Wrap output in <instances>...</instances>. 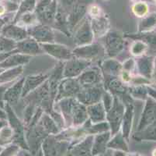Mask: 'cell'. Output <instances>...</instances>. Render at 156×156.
<instances>
[{
	"instance_id": "13",
	"label": "cell",
	"mask_w": 156,
	"mask_h": 156,
	"mask_svg": "<svg viewBox=\"0 0 156 156\" xmlns=\"http://www.w3.org/2000/svg\"><path fill=\"white\" fill-rule=\"evenodd\" d=\"M154 57L142 55L139 57L138 60H136V69H137L139 74L141 77L151 81V74L154 67Z\"/></svg>"
},
{
	"instance_id": "30",
	"label": "cell",
	"mask_w": 156,
	"mask_h": 156,
	"mask_svg": "<svg viewBox=\"0 0 156 156\" xmlns=\"http://www.w3.org/2000/svg\"><path fill=\"white\" fill-rule=\"evenodd\" d=\"M103 107H104L106 112L109 111L110 108L113 106V98H112V95L109 92H104V94H103Z\"/></svg>"
},
{
	"instance_id": "37",
	"label": "cell",
	"mask_w": 156,
	"mask_h": 156,
	"mask_svg": "<svg viewBox=\"0 0 156 156\" xmlns=\"http://www.w3.org/2000/svg\"><path fill=\"white\" fill-rule=\"evenodd\" d=\"M113 156H125V154H124V151H117L114 154H113Z\"/></svg>"
},
{
	"instance_id": "41",
	"label": "cell",
	"mask_w": 156,
	"mask_h": 156,
	"mask_svg": "<svg viewBox=\"0 0 156 156\" xmlns=\"http://www.w3.org/2000/svg\"><path fill=\"white\" fill-rule=\"evenodd\" d=\"M150 85H151L152 88H154V89H156V84H150Z\"/></svg>"
},
{
	"instance_id": "43",
	"label": "cell",
	"mask_w": 156,
	"mask_h": 156,
	"mask_svg": "<svg viewBox=\"0 0 156 156\" xmlns=\"http://www.w3.org/2000/svg\"><path fill=\"white\" fill-rule=\"evenodd\" d=\"M1 150H2V148H0V151H1Z\"/></svg>"
},
{
	"instance_id": "28",
	"label": "cell",
	"mask_w": 156,
	"mask_h": 156,
	"mask_svg": "<svg viewBox=\"0 0 156 156\" xmlns=\"http://www.w3.org/2000/svg\"><path fill=\"white\" fill-rule=\"evenodd\" d=\"M138 132L141 133L142 137L144 136V138L156 140V120L151 125L146 127L144 130L141 131H138Z\"/></svg>"
},
{
	"instance_id": "45",
	"label": "cell",
	"mask_w": 156,
	"mask_h": 156,
	"mask_svg": "<svg viewBox=\"0 0 156 156\" xmlns=\"http://www.w3.org/2000/svg\"><path fill=\"white\" fill-rule=\"evenodd\" d=\"M1 1H2V0H0V2H1Z\"/></svg>"
},
{
	"instance_id": "24",
	"label": "cell",
	"mask_w": 156,
	"mask_h": 156,
	"mask_svg": "<svg viewBox=\"0 0 156 156\" xmlns=\"http://www.w3.org/2000/svg\"><path fill=\"white\" fill-rule=\"evenodd\" d=\"M148 47L149 46L144 41L141 40H137L132 43L130 48V52L134 56L141 57L146 53Z\"/></svg>"
},
{
	"instance_id": "29",
	"label": "cell",
	"mask_w": 156,
	"mask_h": 156,
	"mask_svg": "<svg viewBox=\"0 0 156 156\" xmlns=\"http://www.w3.org/2000/svg\"><path fill=\"white\" fill-rule=\"evenodd\" d=\"M109 87L113 92L117 94H124L127 91V88L124 84L118 80H113L109 83Z\"/></svg>"
},
{
	"instance_id": "38",
	"label": "cell",
	"mask_w": 156,
	"mask_h": 156,
	"mask_svg": "<svg viewBox=\"0 0 156 156\" xmlns=\"http://www.w3.org/2000/svg\"><path fill=\"white\" fill-rule=\"evenodd\" d=\"M5 6L0 4V16L5 13Z\"/></svg>"
},
{
	"instance_id": "44",
	"label": "cell",
	"mask_w": 156,
	"mask_h": 156,
	"mask_svg": "<svg viewBox=\"0 0 156 156\" xmlns=\"http://www.w3.org/2000/svg\"><path fill=\"white\" fill-rule=\"evenodd\" d=\"M154 2H156V0H154Z\"/></svg>"
},
{
	"instance_id": "3",
	"label": "cell",
	"mask_w": 156,
	"mask_h": 156,
	"mask_svg": "<svg viewBox=\"0 0 156 156\" xmlns=\"http://www.w3.org/2000/svg\"><path fill=\"white\" fill-rule=\"evenodd\" d=\"M81 88L82 86L78 80H75V78H65L59 84L55 100L58 101L63 98H73L75 95H77Z\"/></svg>"
},
{
	"instance_id": "15",
	"label": "cell",
	"mask_w": 156,
	"mask_h": 156,
	"mask_svg": "<svg viewBox=\"0 0 156 156\" xmlns=\"http://www.w3.org/2000/svg\"><path fill=\"white\" fill-rule=\"evenodd\" d=\"M86 109H87L88 117H89L90 122L93 124H96L104 122L106 120V112L103 107V103L100 101L93 105H89Z\"/></svg>"
},
{
	"instance_id": "31",
	"label": "cell",
	"mask_w": 156,
	"mask_h": 156,
	"mask_svg": "<svg viewBox=\"0 0 156 156\" xmlns=\"http://www.w3.org/2000/svg\"><path fill=\"white\" fill-rule=\"evenodd\" d=\"M13 136V131L9 127H4L0 132V140L1 141H8Z\"/></svg>"
},
{
	"instance_id": "8",
	"label": "cell",
	"mask_w": 156,
	"mask_h": 156,
	"mask_svg": "<svg viewBox=\"0 0 156 156\" xmlns=\"http://www.w3.org/2000/svg\"><path fill=\"white\" fill-rule=\"evenodd\" d=\"M103 96V91L100 87H89L84 89L81 88L77 94V100L83 105H91L100 102V98Z\"/></svg>"
},
{
	"instance_id": "18",
	"label": "cell",
	"mask_w": 156,
	"mask_h": 156,
	"mask_svg": "<svg viewBox=\"0 0 156 156\" xmlns=\"http://www.w3.org/2000/svg\"><path fill=\"white\" fill-rule=\"evenodd\" d=\"M133 118H134V107L131 104H129L126 106L123 120H122V123H123V134L122 135L127 140L128 139L129 136H130Z\"/></svg>"
},
{
	"instance_id": "25",
	"label": "cell",
	"mask_w": 156,
	"mask_h": 156,
	"mask_svg": "<svg viewBox=\"0 0 156 156\" xmlns=\"http://www.w3.org/2000/svg\"><path fill=\"white\" fill-rule=\"evenodd\" d=\"M156 28V14L147 17L142 21L139 25V31L142 33H148Z\"/></svg>"
},
{
	"instance_id": "17",
	"label": "cell",
	"mask_w": 156,
	"mask_h": 156,
	"mask_svg": "<svg viewBox=\"0 0 156 156\" xmlns=\"http://www.w3.org/2000/svg\"><path fill=\"white\" fill-rule=\"evenodd\" d=\"M93 38L94 36L92 28L86 25H83L76 31V34H74V41L78 46L91 44Z\"/></svg>"
},
{
	"instance_id": "11",
	"label": "cell",
	"mask_w": 156,
	"mask_h": 156,
	"mask_svg": "<svg viewBox=\"0 0 156 156\" xmlns=\"http://www.w3.org/2000/svg\"><path fill=\"white\" fill-rule=\"evenodd\" d=\"M16 46H17L18 51L23 55H30V56L41 54L44 52L41 46L38 44L37 41L32 38H27L26 39L19 41Z\"/></svg>"
},
{
	"instance_id": "26",
	"label": "cell",
	"mask_w": 156,
	"mask_h": 156,
	"mask_svg": "<svg viewBox=\"0 0 156 156\" xmlns=\"http://www.w3.org/2000/svg\"><path fill=\"white\" fill-rule=\"evenodd\" d=\"M130 92L131 93V95L134 98L141 100L147 99V95H148L147 88L144 85L135 86L134 88L131 89V91H130Z\"/></svg>"
},
{
	"instance_id": "16",
	"label": "cell",
	"mask_w": 156,
	"mask_h": 156,
	"mask_svg": "<svg viewBox=\"0 0 156 156\" xmlns=\"http://www.w3.org/2000/svg\"><path fill=\"white\" fill-rule=\"evenodd\" d=\"M30 35L37 42L44 43H54L55 41V35L51 30L45 27H38L34 29L30 30Z\"/></svg>"
},
{
	"instance_id": "23",
	"label": "cell",
	"mask_w": 156,
	"mask_h": 156,
	"mask_svg": "<svg viewBox=\"0 0 156 156\" xmlns=\"http://www.w3.org/2000/svg\"><path fill=\"white\" fill-rule=\"evenodd\" d=\"M107 147L113 149L121 150V151H127V145L125 142V138L121 134H116L111 141H109Z\"/></svg>"
},
{
	"instance_id": "27",
	"label": "cell",
	"mask_w": 156,
	"mask_h": 156,
	"mask_svg": "<svg viewBox=\"0 0 156 156\" xmlns=\"http://www.w3.org/2000/svg\"><path fill=\"white\" fill-rule=\"evenodd\" d=\"M133 13L138 17H144L148 12V6L143 2H139L134 4L132 8Z\"/></svg>"
},
{
	"instance_id": "19",
	"label": "cell",
	"mask_w": 156,
	"mask_h": 156,
	"mask_svg": "<svg viewBox=\"0 0 156 156\" xmlns=\"http://www.w3.org/2000/svg\"><path fill=\"white\" fill-rule=\"evenodd\" d=\"M108 28L109 23L106 19H102L99 17L94 18V21H93L92 31L94 38H101L102 36L106 35Z\"/></svg>"
},
{
	"instance_id": "2",
	"label": "cell",
	"mask_w": 156,
	"mask_h": 156,
	"mask_svg": "<svg viewBox=\"0 0 156 156\" xmlns=\"http://www.w3.org/2000/svg\"><path fill=\"white\" fill-rule=\"evenodd\" d=\"M124 111H125V107L123 105V103L120 101L119 98H114L113 106L106 112L107 116H106L110 125L111 135H115L119 131Z\"/></svg>"
},
{
	"instance_id": "4",
	"label": "cell",
	"mask_w": 156,
	"mask_h": 156,
	"mask_svg": "<svg viewBox=\"0 0 156 156\" xmlns=\"http://www.w3.org/2000/svg\"><path fill=\"white\" fill-rule=\"evenodd\" d=\"M91 65V62L81 59L79 58H72L68 60L64 66L63 77L64 78H74L80 76V74L86 70Z\"/></svg>"
},
{
	"instance_id": "1",
	"label": "cell",
	"mask_w": 156,
	"mask_h": 156,
	"mask_svg": "<svg viewBox=\"0 0 156 156\" xmlns=\"http://www.w3.org/2000/svg\"><path fill=\"white\" fill-rule=\"evenodd\" d=\"M73 56L84 59L89 62L93 60H99L103 58L105 52L104 47L99 44H89V45L78 46L72 51Z\"/></svg>"
},
{
	"instance_id": "12",
	"label": "cell",
	"mask_w": 156,
	"mask_h": 156,
	"mask_svg": "<svg viewBox=\"0 0 156 156\" xmlns=\"http://www.w3.org/2000/svg\"><path fill=\"white\" fill-rule=\"evenodd\" d=\"M48 78V75L46 74H39V75L28 76L25 78L23 87L22 96L26 97L27 94H30L38 87L41 85Z\"/></svg>"
},
{
	"instance_id": "6",
	"label": "cell",
	"mask_w": 156,
	"mask_h": 156,
	"mask_svg": "<svg viewBox=\"0 0 156 156\" xmlns=\"http://www.w3.org/2000/svg\"><path fill=\"white\" fill-rule=\"evenodd\" d=\"M124 48V40L123 35L118 32H111L106 34L105 40V52L113 57L118 55Z\"/></svg>"
},
{
	"instance_id": "40",
	"label": "cell",
	"mask_w": 156,
	"mask_h": 156,
	"mask_svg": "<svg viewBox=\"0 0 156 156\" xmlns=\"http://www.w3.org/2000/svg\"><path fill=\"white\" fill-rule=\"evenodd\" d=\"M95 156H109V155H108V154H97V155H95Z\"/></svg>"
},
{
	"instance_id": "32",
	"label": "cell",
	"mask_w": 156,
	"mask_h": 156,
	"mask_svg": "<svg viewBox=\"0 0 156 156\" xmlns=\"http://www.w3.org/2000/svg\"><path fill=\"white\" fill-rule=\"evenodd\" d=\"M123 70L127 71V72L131 74L132 71L136 68V60L134 59H128L123 64L122 66Z\"/></svg>"
},
{
	"instance_id": "7",
	"label": "cell",
	"mask_w": 156,
	"mask_h": 156,
	"mask_svg": "<svg viewBox=\"0 0 156 156\" xmlns=\"http://www.w3.org/2000/svg\"><path fill=\"white\" fill-rule=\"evenodd\" d=\"M41 46L44 51L56 59L68 61L73 58L72 51L65 45L55 44V43H44L42 44Z\"/></svg>"
},
{
	"instance_id": "9",
	"label": "cell",
	"mask_w": 156,
	"mask_h": 156,
	"mask_svg": "<svg viewBox=\"0 0 156 156\" xmlns=\"http://www.w3.org/2000/svg\"><path fill=\"white\" fill-rule=\"evenodd\" d=\"M156 120V101L147 97L144 111L141 115V120L139 123L137 131H141L151 125Z\"/></svg>"
},
{
	"instance_id": "14",
	"label": "cell",
	"mask_w": 156,
	"mask_h": 156,
	"mask_svg": "<svg viewBox=\"0 0 156 156\" xmlns=\"http://www.w3.org/2000/svg\"><path fill=\"white\" fill-rule=\"evenodd\" d=\"M111 133L103 132L98 134L93 137V144H92V155L95 156L97 154H104L106 150L107 144L110 141Z\"/></svg>"
},
{
	"instance_id": "39",
	"label": "cell",
	"mask_w": 156,
	"mask_h": 156,
	"mask_svg": "<svg viewBox=\"0 0 156 156\" xmlns=\"http://www.w3.org/2000/svg\"><path fill=\"white\" fill-rule=\"evenodd\" d=\"M152 155L153 156H156V149H154L152 152Z\"/></svg>"
},
{
	"instance_id": "20",
	"label": "cell",
	"mask_w": 156,
	"mask_h": 156,
	"mask_svg": "<svg viewBox=\"0 0 156 156\" xmlns=\"http://www.w3.org/2000/svg\"><path fill=\"white\" fill-rule=\"evenodd\" d=\"M38 124L44 129L48 134L55 135L59 132V127L57 125L55 120L48 114H44L41 116Z\"/></svg>"
},
{
	"instance_id": "5",
	"label": "cell",
	"mask_w": 156,
	"mask_h": 156,
	"mask_svg": "<svg viewBox=\"0 0 156 156\" xmlns=\"http://www.w3.org/2000/svg\"><path fill=\"white\" fill-rule=\"evenodd\" d=\"M69 143L58 139L56 137H48L43 143L45 156H61L68 148Z\"/></svg>"
},
{
	"instance_id": "10",
	"label": "cell",
	"mask_w": 156,
	"mask_h": 156,
	"mask_svg": "<svg viewBox=\"0 0 156 156\" xmlns=\"http://www.w3.org/2000/svg\"><path fill=\"white\" fill-rule=\"evenodd\" d=\"M103 80L102 78L101 71L97 67L86 69L83 71L80 76H79L78 81L82 87L89 88V87H95L100 84Z\"/></svg>"
},
{
	"instance_id": "33",
	"label": "cell",
	"mask_w": 156,
	"mask_h": 156,
	"mask_svg": "<svg viewBox=\"0 0 156 156\" xmlns=\"http://www.w3.org/2000/svg\"><path fill=\"white\" fill-rule=\"evenodd\" d=\"M20 151V147L17 145L9 146L4 151H2L0 156H15Z\"/></svg>"
},
{
	"instance_id": "42",
	"label": "cell",
	"mask_w": 156,
	"mask_h": 156,
	"mask_svg": "<svg viewBox=\"0 0 156 156\" xmlns=\"http://www.w3.org/2000/svg\"><path fill=\"white\" fill-rule=\"evenodd\" d=\"M127 156H137V154H129V155Z\"/></svg>"
},
{
	"instance_id": "34",
	"label": "cell",
	"mask_w": 156,
	"mask_h": 156,
	"mask_svg": "<svg viewBox=\"0 0 156 156\" xmlns=\"http://www.w3.org/2000/svg\"><path fill=\"white\" fill-rule=\"evenodd\" d=\"M89 14L94 18L99 17L100 15V9L97 6H92L89 9Z\"/></svg>"
},
{
	"instance_id": "22",
	"label": "cell",
	"mask_w": 156,
	"mask_h": 156,
	"mask_svg": "<svg viewBox=\"0 0 156 156\" xmlns=\"http://www.w3.org/2000/svg\"><path fill=\"white\" fill-rule=\"evenodd\" d=\"M103 70L110 76H117L121 73L122 66L116 60L109 59L103 63Z\"/></svg>"
},
{
	"instance_id": "35",
	"label": "cell",
	"mask_w": 156,
	"mask_h": 156,
	"mask_svg": "<svg viewBox=\"0 0 156 156\" xmlns=\"http://www.w3.org/2000/svg\"><path fill=\"white\" fill-rule=\"evenodd\" d=\"M146 88H147V94L151 97V98H153L154 100L156 101V89H154V88H152L151 85H147L146 86Z\"/></svg>"
},
{
	"instance_id": "36",
	"label": "cell",
	"mask_w": 156,
	"mask_h": 156,
	"mask_svg": "<svg viewBox=\"0 0 156 156\" xmlns=\"http://www.w3.org/2000/svg\"><path fill=\"white\" fill-rule=\"evenodd\" d=\"M151 84H156V56L154 59V67L151 78Z\"/></svg>"
},
{
	"instance_id": "21",
	"label": "cell",
	"mask_w": 156,
	"mask_h": 156,
	"mask_svg": "<svg viewBox=\"0 0 156 156\" xmlns=\"http://www.w3.org/2000/svg\"><path fill=\"white\" fill-rule=\"evenodd\" d=\"M25 78H23L20 81H18L16 85H14L13 88L7 93V99L9 100L11 104H16V102L19 100L20 94L23 92V83Z\"/></svg>"
}]
</instances>
